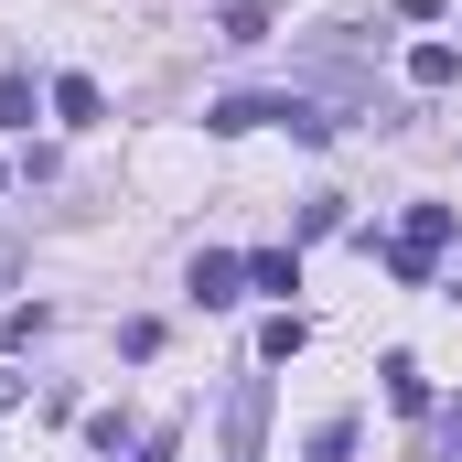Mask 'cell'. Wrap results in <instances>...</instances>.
I'll return each mask as SVG.
<instances>
[{
    "label": "cell",
    "mask_w": 462,
    "mask_h": 462,
    "mask_svg": "<svg viewBox=\"0 0 462 462\" xmlns=\"http://www.w3.org/2000/svg\"><path fill=\"white\" fill-rule=\"evenodd\" d=\"M205 129H291V140H334L345 118L323 108V97H216Z\"/></svg>",
    "instance_id": "6da1fadb"
},
{
    "label": "cell",
    "mask_w": 462,
    "mask_h": 462,
    "mask_svg": "<svg viewBox=\"0 0 462 462\" xmlns=\"http://www.w3.org/2000/svg\"><path fill=\"white\" fill-rule=\"evenodd\" d=\"M441 247H452V205H409V226H398V247H387V269H398V280L420 291Z\"/></svg>",
    "instance_id": "7a4b0ae2"
},
{
    "label": "cell",
    "mask_w": 462,
    "mask_h": 462,
    "mask_svg": "<svg viewBox=\"0 0 462 462\" xmlns=\"http://www.w3.org/2000/svg\"><path fill=\"white\" fill-rule=\"evenodd\" d=\"M194 301H205V312L247 301V258H216V247H205V258H194Z\"/></svg>",
    "instance_id": "3957f363"
},
{
    "label": "cell",
    "mask_w": 462,
    "mask_h": 462,
    "mask_svg": "<svg viewBox=\"0 0 462 462\" xmlns=\"http://www.w3.org/2000/svg\"><path fill=\"white\" fill-rule=\"evenodd\" d=\"M409 87H462V43H441V32H430V43L409 54Z\"/></svg>",
    "instance_id": "277c9868"
},
{
    "label": "cell",
    "mask_w": 462,
    "mask_h": 462,
    "mask_svg": "<svg viewBox=\"0 0 462 462\" xmlns=\"http://www.w3.org/2000/svg\"><path fill=\"white\" fill-rule=\"evenodd\" d=\"M97 108H108L97 76H54V118H65V129H97Z\"/></svg>",
    "instance_id": "5b68a950"
},
{
    "label": "cell",
    "mask_w": 462,
    "mask_h": 462,
    "mask_svg": "<svg viewBox=\"0 0 462 462\" xmlns=\"http://www.w3.org/2000/svg\"><path fill=\"white\" fill-rule=\"evenodd\" d=\"M258 409H269V387L247 376V387H236V420H226V462H247V452H258Z\"/></svg>",
    "instance_id": "8992f818"
},
{
    "label": "cell",
    "mask_w": 462,
    "mask_h": 462,
    "mask_svg": "<svg viewBox=\"0 0 462 462\" xmlns=\"http://www.w3.org/2000/svg\"><path fill=\"white\" fill-rule=\"evenodd\" d=\"M247 291H301V247H258L247 258Z\"/></svg>",
    "instance_id": "52a82bcc"
},
{
    "label": "cell",
    "mask_w": 462,
    "mask_h": 462,
    "mask_svg": "<svg viewBox=\"0 0 462 462\" xmlns=\"http://www.w3.org/2000/svg\"><path fill=\"white\" fill-rule=\"evenodd\" d=\"M216 43H269V0H226L216 11Z\"/></svg>",
    "instance_id": "ba28073f"
},
{
    "label": "cell",
    "mask_w": 462,
    "mask_h": 462,
    "mask_svg": "<svg viewBox=\"0 0 462 462\" xmlns=\"http://www.w3.org/2000/svg\"><path fill=\"white\" fill-rule=\"evenodd\" d=\"M301 345H312V323H301V312H280V323H258V365H291Z\"/></svg>",
    "instance_id": "9c48e42d"
},
{
    "label": "cell",
    "mask_w": 462,
    "mask_h": 462,
    "mask_svg": "<svg viewBox=\"0 0 462 462\" xmlns=\"http://www.w3.org/2000/svg\"><path fill=\"white\" fill-rule=\"evenodd\" d=\"M387 398H398V409H430V376H420V355H387Z\"/></svg>",
    "instance_id": "30bf717a"
},
{
    "label": "cell",
    "mask_w": 462,
    "mask_h": 462,
    "mask_svg": "<svg viewBox=\"0 0 462 462\" xmlns=\"http://www.w3.org/2000/svg\"><path fill=\"white\" fill-rule=\"evenodd\" d=\"M0 129H32V76L0 65Z\"/></svg>",
    "instance_id": "8fae6325"
},
{
    "label": "cell",
    "mask_w": 462,
    "mask_h": 462,
    "mask_svg": "<svg viewBox=\"0 0 462 462\" xmlns=\"http://www.w3.org/2000/svg\"><path fill=\"white\" fill-rule=\"evenodd\" d=\"M301 462H355V420H323V430H312V452Z\"/></svg>",
    "instance_id": "7c38bea8"
},
{
    "label": "cell",
    "mask_w": 462,
    "mask_h": 462,
    "mask_svg": "<svg viewBox=\"0 0 462 462\" xmlns=\"http://www.w3.org/2000/svg\"><path fill=\"white\" fill-rule=\"evenodd\" d=\"M11 280H22V247H11V236H0V291H11Z\"/></svg>",
    "instance_id": "4fadbf2b"
},
{
    "label": "cell",
    "mask_w": 462,
    "mask_h": 462,
    "mask_svg": "<svg viewBox=\"0 0 462 462\" xmlns=\"http://www.w3.org/2000/svg\"><path fill=\"white\" fill-rule=\"evenodd\" d=\"M140 462H172V430H162V441H140Z\"/></svg>",
    "instance_id": "5bb4252c"
},
{
    "label": "cell",
    "mask_w": 462,
    "mask_h": 462,
    "mask_svg": "<svg viewBox=\"0 0 462 462\" xmlns=\"http://www.w3.org/2000/svg\"><path fill=\"white\" fill-rule=\"evenodd\" d=\"M398 11H409V22H430V11H441V0H398Z\"/></svg>",
    "instance_id": "9a60e30c"
}]
</instances>
